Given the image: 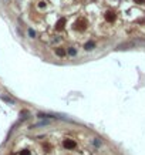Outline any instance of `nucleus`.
<instances>
[{
    "instance_id": "f257e3e1",
    "label": "nucleus",
    "mask_w": 145,
    "mask_h": 155,
    "mask_svg": "<svg viewBox=\"0 0 145 155\" xmlns=\"http://www.w3.org/2000/svg\"><path fill=\"white\" fill-rule=\"evenodd\" d=\"M75 29H77V30H80V31L85 30V29H87V20H84V19H80L78 22L75 23Z\"/></svg>"
},
{
    "instance_id": "f03ea898",
    "label": "nucleus",
    "mask_w": 145,
    "mask_h": 155,
    "mask_svg": "<svg viewBox=\"0 0 145 155\" xmlns=\"http://www.w3.org/2000/svg\"><path fill=\"white\" fill-rule=\"evenodd\" d=\"M63 145H64V148H67V149H74L75 146H77V144H75V141H73V139H66V141L63 142Z\"/></svg>"
},
{
    "instance_id": "7ed1b4c3",
    "label": "nucleus",
    "mask_w": 145,
    "mask_h": 155,
    "mask_svg": "<svg viewBox=\"0 0 145 155\" xmlns=\"http://www.w3.org/2000/svg\"><path fill=\"white\" fill-rule=\"evenodd\" d=\"M105 20L107 22H110V23H112L115 20V13L114 12H107L105 13Z\"/></svg>"
},
{
    "instance_id": "20e7f679",
    "label": "nucleus",
    "mask_w": 145,
    "mask_h": 155,
    "mask_svg": "<svg viewBox=\"0 0 145 155\" xmlns=\"http://www.w3.org/2000/svg\"><path fill=\"white\" fill-rule=\"evenodd\" d=\"M64 24H66V19H64V17H61V19H60V20L57 22L56 27H57L58 30H60V29H63V27H64Z\"/></svg>"
},
{
    "instance_id": "39448f33",
    "label": "nucleus",
    "mask_w": 145,
    "mask_h": 155,
    "mask_svg": "<svg viewBox=\"0 0 145 155\" xmlns=\"http://www.w3.org/2000/svg\"><path fill=\"white\" fill-rule=\"evenodd\" d=\"M56 54L58 57H64V56H67V51L64 49H56Z\"/></svg>"
},
{
    "instance_id": "423d86ee",
    "label": "nucleus",
    "mask_w": 145,
    "mask_h": 155,
    "mask_svg": "<svg viewBox=\"0 0 145 155\" xmlns=\"http://www.w3.org/2000/svg\"><path fill=\"white\" fill-rule=\"evenodd\" d=\"M94 46H95V44H94L92 41H90V43H87V44L84 46V49H85V50H92V49H94Z\"/></svg>"
},
{
    "instance_id": "0eeeda50",
    "label": "nucleus",
    "mask_w": 145,
    "mask_h": 155,
    "mask_svg": "<svg viewBox=\"0 0 145 155\" xmlns=\"http://www.w3.org/2000/svg\"><path fill=\"white\" fill-rule=\"evenodd\" d=\"M20 155H30V151H27V149H23L22 152H20Z\"/></svg>"
},
{
    "instance_id": "6e6552de",
    "label": "nucleus",
    "mask_w": 145,
    "mask_h": 155,
    "mask_svg": "<svg viewBox=\"0 0 145 155\" xmlns=\"http://www.w3.org/2000/svg\"><path fill=\"white\" fill-rule=\"evenodd\" d=\"M75 53H77V51H75L74 49H70V50H68V54H71V56H75Z\"/></svg>"
},
{
    "instance_id": "1a4fd4ad",
    "label": "nucleus",
    "mask_w": 145,
    "mask_h": 155,
    "mask_svg": "<svg viewBox=\"0 0 145 155\" xmlns=\"http://www.w3.org/2000/svg\"><path fill=\"white\" fill-rule=\"evenodd\" d=\"M135 3H138V5H145V0H134Z\"/></svg>"
},
{
    "instance_id": "9d476101",
    "label": "nucleus",
    "mask_w": 145,
    "mask_h": 155,
    "mask_svg": "<svg viewBox=\"0 0 145 155\" xmlns=\"http://www.w3.org/2000/svg\"><path fill=\"white\" fill-rule=\"evenodd\" d=\"M29 34H30L31 37H34V36H36V33H34V31H33V30L30 29V30H29Z\"/></svg>"
}]
</instances>
